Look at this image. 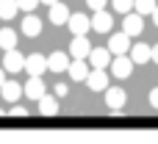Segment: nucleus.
Listing matches in <instances>:
<instances>
[{
	"mask_svg": "<svg viewBox=\"0 0 158 144\" xmlns=\"http://www.w3.org/2000/svg\"><path fill=\"white\" fill-rule=\"evenodd\" d=\"M114 53L108 50V47H92V53H89V64L94 67V69H106L114 58H111Z\"/></svg>",
	"mask_w": 158,
	"mask_h": 144,
	"instance_id": "nucleus-4",
	"label": "nucleus"
},
{
	"mask_svg": "<svg viewBox=\"0 0 158 144\" xmlns=\"http://www.w3.org/2000/svg\"><path fill=\"white\" fill-rule=\"evenodd\" d=\"M156 8H158L156 0H136V6H133V11H139V14H144V17H147V14H153Z\"/></svg>",
	"mask_w": 158,
	"mask_h": 144,
	"instance_id": "nucleus-22",
	"label": "nucleus"
},
{
	"mask_svg": "<svg viewBox=\"0 0 158 144\" xmlns=\"http://www.w3.org/2000/svg\"><path fill=\"white\" fill-rule=\"evenodd\" d=\"M0 94H3V100H6V103H17V100H19V94H25V86H19L17 80H6V83H3V89H0Z\"/></svg>",
	"mask_w": 158,
	"mask_h": 144,
	"instance_id": "nucleus-17",
	"label": "nucleus"
},
{
	"mask_svg": "<svg viewBox=\"0 0 158 144\" xmlns=\"http://www.w3.org/2000/svg\"><path fill=\"white\" fill-rule=\"evenodd\" d=\"M150 105H153V108H158V89H153V92H150Z\"/></svg>",
	"mask_w": 158,
	"mask_h": 144,
	"instance_id": "nucleus-27",
	"label": "nucleus"
},
{
	"mask_svg": "<svg viewBox=\"0 0 158 144\" xmlns=\"http://www.w3.org/2000/svg\"><path fill=\"white\" fill-rule=\"evenodd\" d=\"M69 94V86H64V83H56V97H67Z\"/></svg>",
	"mask_w": 158,
	"mask_h": 144,
	"instance_id": "nucleus-26",
	"label": "nucleus"
},
{
	"mask_svg": "<svg viewBox=\"0 0 158 144\" xmlns=\"http://www.w3.org/2000/svg\"><path fill=\"white\" fill-rule=\"evenodd\" d=\"M3 83H6V67H0V89H3Z\"/></svg>",
	"mask_w": 158,
	"mask_h": 144,
	"instance_id": "nucleus-29",
	"label": "nucleus"
},
{
	"mask_svg": "<svg viewBox=\"0 0 158 144\" xmlns=\"http://www.w3.org/2000/svg\"><path fill=\"white\" fill-rule=\"evenodd\" d=\"M17 11H19L17 0H0V19H14Z\"/></svg>",
	"mask_w": 158,
	"mask_h": 144,
	"instance_id": "nucleus-20",
	"label": "nucleus"
},
{
	"mask_svg": "<svg viewBox=\"0 0 158 144\" xmlns=\"http://www.w3.org/2000/svg\"><path fill=\"white\" fill-rule=\"evenodd\" d=\"M25 58H28V56H22L17 47H14V50H6V56H3L6 72H19V69H25Z\"/></svg>",
	"mask_w": 158,
	"mask_h": 144,
	"instance_id": "nucleus-5",
	"label": "nucleus"
},
{
	"mask_svg": "<svg viewBox=\"0 0 158 144\" xmlns=\"http://www.w3.org/2000/svg\"><path fill=\"white\" fill-rule=\"evenodd\" d=\"M42 3H44V6H53V3H58V0H42Z\"/></svg>",
	"mask_w": 158,
	"mask_h": 144,
	"instance_id": "nucleus-32",
	"label": "nucleus"
},
{
	"mask_svg": "<svg viewBox=\"0 0 158 144\" xmlns=\"http://www.w3.org/2000/svg\"><path fill=\"white\" fill-rule=\"evenodd\" d=\"M86 86H89L92 92H106V89H108V75H106V69H92L89 78H86Z\"/></svg>",
	"mask_w": 158,
	"mask_h": 144,
	"instance_id": "nucleus-11",
	"label": "nucleus"
},
{
	"mask_svg": "<svg viewBox=\"0 0 158 144\" xmlns=\"http://www.w3.org/2000/svg\"><path fill=\"white\" fill-rule=\"evenodd\" d=\"M67 72H69V78H72V80H86L92 69L86 67V58H72V64H69V69H67Z\"/></svg>",
	"mask_w": 158,
	"mask_h": 144,
	"instance_id": "nucleus-18",
	"label": "nucleus"
},
{
	"mask_svg": "<svg viewBox=\"0 0 158 144\" xmlns=\"http://www.w3.org/2000/svg\"><path fill=\"white\" fill-rule=\"evenodd\" d=\"M17 3H19V11L31 14V11H33V8H36V6H39L42 0H17Z\"/></svg>",
	"mask_w": 158,
	"mask_h": 144,
	"instance_id": "nucleus-24",
	"label": "nucleus"
},
{
	"mask_svg": "<svg viewBox=\"0 0 158 144\" xmlns=\"http://www.w3.org/2000/svg\"><path fill=\"white\" fill-rule=\"evenodd\" d=\"M108 50L114 53V56H125L128 50H131V36L122 31V33H114L111 39H108Z\"/></svg>",
	"mask_w": 158,
	"mask_h": 144,
	"instance_id": "nucleus-8",
	"label": "nucleus"
},
{
	"mask_svg": "<svg viewBox=\"0 0 158 144\" xmlns=\"http://www.w3.org/2000/svg\"><path fill=\"white\" fill-rule=\"evenodd\" d=\"M111 25H114V17H111L106 8L94 11V17H92V31H97V33H108Z\"/></svg>",
	"mask_w": 158,
	"mask_h": 144,
	"instance_id": "nucleus-6",
	"label": "nucleus"
},
{
	"mask_svg": "<svg viewBox=\"0 0 158 144\" xmlns=\"http://www.w3.org/2000/svg\"><path fill=\"white\" fill-rule=\"evenodd\" d=\"M0 47H3V50H14V47H17V33H14V28H3V31H0Z\"/></svg>",
	"mask_w": 158,
	"mask_h": 144,
	"instance_id": "nucleus-21",
	"label": "nucleus"
},
{
	"mask_svg": "<svg viewBox=\"0 0 158 144\" xmlns=\"http://www.w3.org/2000/svg\"><path fill=\"white\" fill-rule=\"evenodd\" d=\"M36 103H39V114H44V117H53V114H58V97H50V94H44V97H39Z\"/></svg>",
	"mask_w": 158,
	"mask_h": 144,
	"instance_id": "nucleus-19",
	"label": "nucleus"
},
{
	"mask_svg": "<svg viewBox=\"0 0 158 144\" xmlns=\"http://www.w3.org/2000/svg\"><path fill=\"white\" fill-rule=\"evenodd\" d=\"M133 64H136V61L128 58V56H114V61H111V75L119 78V80H125V78H131Z\"/></svg>",
	"mask_w": 158,
	"mask_h": 144,
	"instance_id": "nucleus-2",
	"label": "nucleus"
},
{
	"mask_svg": "<svg viewBox=\"0 0 158 144\" xmlns=\"http://www.w3.org/2000/svg\"><path fill=\"white\" fill-rule=\"evenodd\" d=\"M11 117H25V108H22V105H14V108H11Z\"/></svg>",
	"mask_w": 158,
	"mask_h": 144,
	"instance_id": "nucleus-28",
	"label": "nucleus"
},
{
	"mask_svg": "<svg viewBox=\"0 0 158 144\" xmlns=\"http://www.w3.org/2000/svg\"><path fill=\"white\" fill-rule=\"evenodd\" d=\"M25 97H28V100H39V97H44L42 75H31V78H28V83H25Z\"/></svg>",
	"mask_w": 158,
	"mask_h": 144,
	"instance_id": "nucleus-14",
	"label": "nucleus"
},
{
	"mask_svg": "<svg viewBox=\"0 0 158 144\" xmlns=\"http://www.w3.org/2000/svg\"><path fill=\"white\" fill-rule=\"evenodd\" d=\"M89 53H92V44H89L86 36H75L69 42V56L72 58H89Z\"/></svg>",
	"mask_w": 158,
	"mask_h": 144,
	"instance_id": "nucleus-10",
	"label": "nucleus"
},
{
	"mask_svg": "<svg viewBox=\"0 0 158 144\" xmlns=\"http://www.w3.org/2000/svg\"><path fill=\"white\" fill-rule=\"evenodd\" d=\"M153 64H158V44H153Z\"/></svg>",
	"mask_w": 158,
	"mask_h": 144,
	"instance_id": "nucleus-30",
	"label": "nucleus"
},
{
	"mask_svg": "<svg viewBox=\"0 0 158 144\" xmlns=\"http://www.w3.org/2000/svg\"><path fill=\"white\" fill-rule=\"evenodd\" d=\"M44 69H50V67H47V58H44L42 53H31V56L25 58V72H28V75H42Z\"/></svg>",
	"mask_w": 158,
	"mask_h": 144,
	"instance_id": "nucleus-9",
	"label": "nucleus"
},
{
	"mask_svg": "<svg viewBox=\"0 0 158 144\" xmlns=\"http://www.w3.org/2000/svg\"><path fill=\"white\" fill-rule=\"evenodd\" d=\"M144 14H139V11H133V14H125V19H122V31L128 33V36H139L142 31H144V19H142Z\"/></svg>",
	"mask_w": 158,
	"mask_h": 144,
	"instance_id": "nucleus-3",
	"label": "nucleus"
},
{
	"mask_svg": "<svg viewBox=\"0 0 158 144\" xmlns=\"http://www.w3.org/2000/svg\"><path fill=\"white\" fill-rule=\"evenodd\" d=\"M69 56L67 53H61V50H56V53H50L47 56V67H50V72H64V69H69Z\"/></svg>",
	"mask_w": 158,
	"mask_h": 144,
	"instance_id": "nucleus-13",
	"label": "nucleus"
},
{
	"mask_svg": "<svg viewBox=\"0 0 158 144\" xmlns=\"http://www.w3.org/2000/svg\"><path fill=\"white\" fill-rule=\"evenodd\" d=\"M150 17H153V25H156V28H158V8H156V11H153V14H150Z\"/></svg>",
	"mask_w": 158,
	"mask_h": 144,
	"instance_id": "nucleus-31",
	"label": "nucleus"
},
{
	"mask_svg": "<svg viewBox=\"0 0 158 144\" xmlns=\"http://www.w3.org/2000/svg\"><path fill=\"white\" fill-rule=\"evenodd\" d=\"M67 25H69L72 36H86V31L92 28V19H86V14H72Z\"/></svg>",
	"mask_w": 158,
	"mask_h": 144,
	"instance_id": "nucleus-12",
	"label": "nucleus"
},
{
	"mask_svg": "<svg viewBox=\"0 0 158 144\" xmlns=\"http://www.w3.org/2000/svg\"><path fill=\"white\" fill-rule=\"evenodd\" d=\"M125 100H128L125 89H119V86H108V89H106V108H111L114 114H122Z\"/></svg>",
	"mask_w": 158,
	"mask_h": 144,
	"instance_id": "nucleus-1",
	"label": "nucleus"
},
{
	"mask_svg": "<svg viewBox=\"0 0 158 144\" xmlns=\"http://www.w3.org/2000/svg\"><path fill=\"white\" fill-rule=\"evenodd\" d=\"M106 3H108V0H86V6H89L92 11H100V8H106Z\"/></svg>",
	"mask_w": 158,
	"mask_h": 144,
	"instance_id": "nucleus-25",
	"label": "nucleus"
},
{
	"mask_svg": "<svg viewBox=\"0 0 158 144\" xmlns=\"http://www.w3.org/2000/svg\"><path fill=\"white\" fill-rule=\"evenodd\" d=\"M19 31H22V36H28V39L39 36V33H42V19L33 17V11H31V14H25V19L19 22Z\"/></svg>",
	"mask_w": 158,
	"mask_h": 144,
	"instance_id": "nucleus-7",
	"label": "nucleus"
},
{
	"mask_svg": "<svg viewBox=\"0 0 158 144\" xmlns=\"http://www.w3.org/2000/svg\"><path fill=\"white\" fill-rule=\"evenodd\" d=\"M111 6H114V11H119V14H131V8L136 6V0H111Z\"/></svg>",
	"mask_w": 158,
	"mask_h": 144,
	"instance_id": "nucleus-23",
	"label": "nucleus"
},
{
	"mask_svg": "<svg viewBox=\"0 0 158 144\" xmlns=\"http://www.w3.org/2000/svg\"><path fill=\"white\" fill-rule=\"evenodd\" d=\"M69 8L64 6V3H53L50 6V14H47V19L53 22V25H64V22H69Z\"/></svg>",
	"mask_w": 158,
	"mask_h": 144,
	"instance_id": "nucleus-15",
	"label": "nucleus"
},
{
	"mask_svg": "<svg viewBox=\"0 0 158 144\" xmlns=\"http://www.w3.org/2000/svg\"><path fill=\"white\" fill-rule=\"evenodd\" d=\"M131 58H133L136 64H150V61H153V47L144 44V42H139V44L131 47Z\"/></svg>",
	"mask_w": 158,
	"mask_h": 144,
	"instance_id": "nucleus-16",
	"label": "nucleus"
}]
</instances>
